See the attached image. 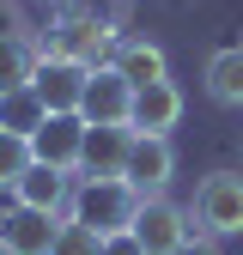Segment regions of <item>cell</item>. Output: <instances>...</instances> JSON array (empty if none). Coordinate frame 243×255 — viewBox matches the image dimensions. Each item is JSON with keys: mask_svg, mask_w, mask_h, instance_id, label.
Segmentation results:
<instances>
[{"mask_svg": "<svg viewBox=\"0 0 243 255\" xmlns=\"http://www.w3.org/2000/svg\"><path fill=\"white\" fill-rule=\"evenodd\" d=\"M140 188L128 176H79L73 182V201H67V219L91 225L98 237H116V231H134V213H140Z\"/></svg>", "mask_w": 243, "mask_h": 255, "instance_id": "cell-1", "label": "cell"}, {"mask_svg": "<svg viewBox=\"0 0 243 255\" xmlns=\"http://www.w3.org/2000/svg\"><path fill=\"white\" fill-rule=\"evenodd\" d=\"M116 43H122V30L110 24V18H98V12H85V6H67L55 24H49V55H61V61H79V67H110L116 61Z\"/></svg>", "mask_w": 243, "mask_h": 255, "instance_id": "cell-2", "label": "cell"}, {"mask_svg": "<svg viewBox=\"0 0 243 255\" xmlns=\"http://www.w3.org/2000/svg\"><path fill=\"white\" fill-rule=\"evenodd\" d=\"M195 231L201 237H243V170H213L195 188Z\"/></svg>", "mask_w": 243, "mask_h": 255, "instance_id": "cell-3", "label": "cell"}, {"mask_svg": "<svg viewBox=\"0 0 243 255\" xmlns=\"http://www.w3.org/2000/svg\"><path fill=\"white\" fill-rule=\"evenodd\" d=\"M134 237L146 243V255H176L182 243L195 237V219H189V207H176L170 195H146L140 213H134Z\"/></svg>", "mask_w": 243, "mask_h": 255, "instance_id": "cell-4", "label": "cell"}, {"mask_svg": "<svg viewBox=\"0 0 243 255\" xmlns=\"http://www.w3.org/2000/svg\"><path fill=\"white\" fill-rule=\"evenodd\" d=\"M85 79H91V67H79V61H61V55L37 49L30 91L43 98V110H49V116H73V110H79V98H85Z\"/></svg>", "mask_w": 243, "mask_h": 255, "instance_id": "cell-5", "label": "cell"}, {"mask_svg": "<svg viewBox=\"0 0 243 255\" xmlns=\"http://www.w3.org/2000/svg\"><path fill=\"white\" fill-rule=\"evenodd\" d=\"M79 116H85V128H128V116H134V85L122 79L116 67H98V73L85 79Z\"/></svg>", "mask_w": 243, "mask_h": 255, "instance_id": "cell-6", "label": "cell"}, {"mask_svg": "<svg viewBox=\"0 0 243 255\" xmlns=\"http://www.w3.org/2000/svg\"><path fill=\"white\" fill-rule=\"evenodd\" d=\"M79 152H85V116H49L37 134H30V158L37 164H55V170H73L79 176Z\"/></svg>", "mask_w": 243, "mask_h": 255, "instance_id": "cell-7", "label": "cell"}, {"mask_svg": "<svg viewBox=\"0 0 243 255\" xmlns=\"http://www.w3.org/2000/svg\"><path fill=\"white\" fill-rule=\"evenodd\" d=\"M55 231H61L55 213L18 207V201L0 213V243H6V255H49V249H55Z\"/></svg>", "mask_w": 243, "mask_h": 255, "instance_id": "cell-8", "label": "cell"}, {"mask_svg": "<svg viewBox=\"0 0 243 255\" xmlns=\"http://www.w3.org/2000/svg\"><path fill=\"white\" fill-rule=\"evenodd\" d=\"M12 201H18V207H37V213H55V219H67V201H73V170L30 164V170L12 182Z\"/></svg>", "mask_w": 243, "mask_h": 255, "instance_id": "cell-9", "label": "cell"}, {"mask_svg": "<svg viewBox=\"0 0 243 255\" xmlns=\"http://www.w3.org/2000/svg\"><path fill=\"white\" fill-rule=\"evenodd\" d=\"M128 176L140 195H164V182L176 176V152H170V140H158V134H134V146H128Z\"/></svg>", "mask_w": 243, "mask_h": 255, "instance_id": "cell-10", "label": "cell"}, {"mask_svg": "<svg viewBox=\"0 0 243 255\" xmlns=\"http://www.w3.org/2000/svg\"><path fill=\"white\" fill-rule=\"evenodd\" d=\"M176 122H182V91H176L170 79L140 85V91H134V116H128L134 134H158V140H170V128H176Z\"/></svg>", "mask_w": 243, "mask_h": 255, "instance_id": "cell-11", "label": "cell"}, {"mask_svg": "<svg viewBox=\"0 0 243 255\" xmlns=\"http://www.w3.org/2000/svg\"><path fill=\"white\" fill-rule=\"evenodd\" d=\"M128 146H134V128H85L79 176H122L128 170Z\"/></svg>", "mask_w": 243, "mask_h": 255, "instance_id": "cell-12", "label": "cell"}, {"mask_svg": "<svg viewBox=\"0 0 243 255\" xmlns=\"http://www.w3.org/2000/svg\"><path fill=\"white\" fill-rule=\"evenodd\" d=\"M110 67H116L122 79H128L134 91H140V85H158V79H170V61H164V49L152 43V37H122Z\"/></svg>", "mask_w": 243, "mask_h": 255, "instance_id": "cell-13", "label": "cell"}, {"mask_svg": "<svg viewBox=\"0 0 243 255\" xmlns=\"http://www.w3.org/2000/svg\"><path fill=\"white\" fill-rule=\"evenodd\" d=\"M201 85H207V98L219 104V110H243V43L213 49V55H207Z\"/></svg>", "mask_w": 243, "mask_h": 255, "instance_id": "cell-14", "label": "cell"}, {"mask_svg": "<svg viewBox=\"0 0 243 255\" xmlns=\"http://www.w3.org/2000/svg\"><path fill=\"white\" fill-rule=\"evenodd\" d=\"M49 122V110H43V98H37V91H6V98H0V128H6V134H37V128Z\"/></svg>", "mask_w": 243, "mask_h": 255, "instance_id": "cell-15", "label": "cell"}, {"mask_svg": "<svg viewBox=\"0 0 243 255\" xmlns=\"http://www.w3.org/2000/svg\"><path fill=\"white\" fill-rule=\"evenodd\" d=\"M30 67H37V49L24 37H0V98H6V91H24Z\"/></svg>", "mask_w": 243, "mask_h": 255, "instance_id": "cell-16", "label": "cell"}, {"mask_svg": "<svg viewBox=\"0 0 243 255\" xmlns=\"http://www.w3.org/2000/svg\"><path fill=\"white\" fill-rule=\"evenodd\" d=\"M30 164H37V158H30V140L24 134H6V128H0V188H12Z\"/></svg>", "mask_w": 243, "mask_h": 255, "instance_id": "cell-17", "label": "cell"}, {"mask_svg": "<svg viewBox=\"0 0 243 255\" xmlns=\"http://www.w3.org/2000/svg\"><path fill=\"white\" fill-rule=\"evenodd\" d=\"M49 255H104V237L79 225V219H61V231H55V249Z\"/></svg>", "mask_w": 243, "mask_h": 255, "instance_id": "cell-18", "label": "cell"}, {"mask_svg": "<svg viewBox=\"0 0 243 255\" xmlns=\"http://www.w3.org/2000/svg\"><path fill=\"white\" fill-rule=\"evenodd\" d=\"M104 255H146V243L134 231H116V237H104Z\"/></svg>", "mask_w": 243, "mask_h": 255, "instance_id": "cell-19", "label": "cell"}, {"mask_svg": "<svg viewBox=\"0 0 243 255\" xmlns=\"http://www.w3.org/2000/svg\"><path fill=\"white\" fill-rule=\"evenodd\" d=\"M176 255H219V249H213V237H201V231H195V237H189V243H182Z\"/></svg>", "mask_w": 243, "mask_h": 255, "instance_id": "cell-20", "label": "cell"}, {"mask_svg": "<svg viewBox=\"0 0 243 255\" xmlns=\"http://www.w3.org/2000/svg\"><path fill=\"white\" fill-rule=\"evenodd\" d=\"M0 255H6V243H0Z\"/></svg>", "mask_w": 243, "mask_h": 255, "instance_id": "cell-21", "label": "cell"}]
</instances>
